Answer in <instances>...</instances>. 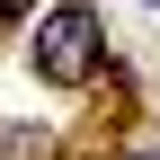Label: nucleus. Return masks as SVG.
Masks as SVG:
<instances>
[{
    "mask_svg": "<svg viewBox=\"0 0 160 160\" xmlns=\"http://www.w3.org/2000/svg\"><path fill=\"white\" fill-rule=\"evenodd\" d=\"M27 62H36V80H53V89H89V80H98V62H107V36H98V9H80V0L45 9V27H36Z\"/></svg>",
    "mask_w": 160,
    "mask_h": 160,
    "instance_id": "1",
    "label": "nucleus"
},
{
    "mask_svg": "<svg viewBox=\"0 0 160 160\" xmlns=\"http://www.w3.org/2000/svg\"><path fill=\"white\" fill-rule=\"evenodd\" d=\"M27 9H36V0H0V27H9V18H27Z\"/></svg>",
    "mask_w": 160,
    "mask_h": 160,
    "instance_id": "2",
    "label": "nucleus"
},
{
    "mask_svg": "<svg viewBox=\"0 0 160 160\" xmlns=\"http://www.w3.org/2000/svg\"><path fill=\"white\" fill-rule=\"evenodd\" d=\"M133 160H160V151H133Z\"/></svg>",
    "mask_w": 160,
    "mask_h": 160,
    "instance_id": "3",
    "label": "nucleus"
}]
</instances>
